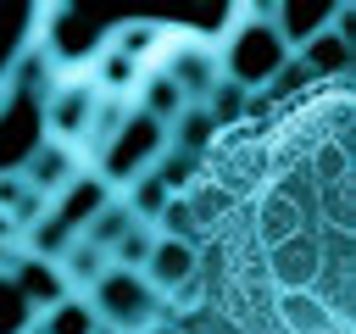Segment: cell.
Listing matches in <instances>:
<instances>
[{
    "mask_svg": "<svg viewBox=\"0 0 356 334\" xmlns=\"http://www.w3.org/2000/svg\"><path fill=\"white\" fill-rule=\"evenodd\" d=\"M56 273H61L67 295H78V301H83V295H89V289H95V284H100V278L111 273V256H106L100 245H89V239L78 234V239H72V245H67V250L56 256Z\"/></svg>",
    "mask_w": 356,
    "mask_h": 334,
    "instance_id": "obj_8",
    "label": "cell"
},
{
    "mask_svg": "<svg viewBox=\"0 0 356 334\" xmlns=\"http://www.w3.org/2000/svg\"><path fill=\"white\" fill-rule=\"evenodd\" d=\"M83 167H89V161H83L78 150H67V145H50V139H39V145H33L28 156H22V167H17V173L28 178V189H33L39 200H56V195H61V189H67V184H72L78 173H83Z\"/></svg>",
    "mask_w": 356,
    "mask_h": 334,
    "instance_id": "obj_7",
    "label": "cell"
},
{
    "mask_svg": "<svg viewBox=\"0 0 356 334\" xmlns=\"http://www.w3.org/2000/svg\"><path fill=\"white\" fill-rule=\"evenodd\" d=\"M150 245H156V228H150V223H134V228L111 245V267L139 273V267H145V256H150Z\"/></svg>",
    "mask_w": 356,
    "mask_h": 334,
    "instance_id": "obj_14",
    "label": "cell"
},
{
    "mask_svg": "<svg viewBox=\"0 0 356 334\" xmlns=\"http://www.w3.org/2000/svg\"><path fill=\"white\" fill-rule=\"evenodd\" d=\"M245 206L206 212L211 301L239 334H350V89L323 78L284 106L261 139ZM184 195L228 206L211 184Z\"/></svg>",
    "mask_w": 356,
    "mask_h": 334,
    "instance_id": "obj_1",
    "label": "cell"
},
{
    "mask_svg": "<svg viewBox=\"0 0 356 334\" xmlns=\"http://www.w3.org/2000/svg\"><path fill=\"white\" fill-rule=\"evenodd\" d=\"M134 223H139V217H134V212L122 206V195H111V200H106V206H100V212L89 217V228H83V239H89V245H100V250L111 256V245H117V239H122V234H128Z\"/></svg>",
    "mask_w": 356,
    "mask_h": 334,
    "instance_id": "obj_10",
    "label": "cell"
},
{
    "mask_svg": "<svg viewBox=\"0 0 356 334\" xmlns=\"http://www.w3.org/2000/svg\"><path fill=\"white\" fill-rule=\"evenodd\" d=\"M95 106H100V89L89 84V72H78V78H56V84L44 89V106H39V117H44V139H50V145H67V150L83 156L89 128H95Z\"/></svg>",
    "mask_w": 356,
    "mask_h": 334,
    "instance_id": "obj_5",
    "label": "cell"
},
{
    "mask_svg": "<svg viewBox=\"0 0 356 334\" xmlns=\"http://www.w3.org/2000/svg\"><path fill=\"white\" fill-rule=\"evenodd\" d=\"M83 301H89L95 323H106V328H117V334H145L150 323L167 317L161 301H156V289H150L139 273H128V267H111Z\"/></svg>",
    "mask_w": 356,
    "mask_h": 334,
    "instance_id": "obj_4",
    "label": "cell"
},
{
    "mask_svg": "<svg viewBox=\"0 0 356 334\" xmlns=\"http://www.w3.org/2000/svg\"><path fill=\"white\" fill-rule=\"evenodd\" d=\"M0 334H39V312L22 301L11 273H0Z\"/></svg>",
    "mask_w": 356,
    "mask_h": 334,
    "instance_id": "obj_12",
    "label": "cell"
},
{
    "mask_svg": "<svg viewBox=\"0 0 356 334\" xmlns=\"http://www.w3.org/2000/svg\"><path fill=\"white\" fill-rule=\"evenodd\" d=\"M145 334H184V328H178V323H172V317H161V323H150V328H145Z\"/></svg>",
    "mask_w": 356,
    "mask_h": 334,
    "instance_id": "obj_15",
    "label": "cell"
},
{
    "mask_svg": "<svg viewBox=\"0 0 356 334\" xmlns=\"http://www.w3.org/2000/svg\"><path fill=\"white\" fill-rule=\"evenodd\" d=\"M245 106H250V95L239 89V84H217L211 95H206V117H211V128L222 134V128H234V122H245Z\"/></svg>",
    "mask_w": 356,
    "mask_h": 334,
    "instance_id": "obj_13",
    "label": "cell"
},
{
    "mask_svg": "<svg viewBox=\"0 0 356 334\" xmlns=\"http://www.w3.org/2000/svg\"><path fill=\"white\" fill-rule=\"evenodd\" d=\"M206 273V256L195 250V239H172V234H156V245H150V256H145V267H139V278L156 289V301L161 295H178L184 284H195Z\"/></svg>",
    "mask_w": 356,
    "mask_h": 334,
    "instance_id": "obj_6",
    "label": "cell"
},
{
    "mask_svg": "<svg viewBox=\"0 0 356 334\" xmlns=\"http://www.w3.org/2000/svg\"><path fill=\"white\" fill-rule=\"evenodd\" d=\"M11 278H17L22 301H28L39 317H44L50 306H61V301H67V284H61L56 262H44V256H17V262H11Z\"/></svg>",
    "mask_w": 356,
    "mask_h": 334,
    "instance_id": "obj_9",
    "label": "cell"
},
{
    "mask_svg": "<svg viewBox=\"0 0 356 334\" xmlns=\"http://www.w3.org/2000/svg\"><path fill=\"white\" fill-rule=\"evenodd\" d=\"M289 61L278 28H273V6H234V28L217 33V67L228 84H239L245 95H256L261 84H273V72Z\"/></svg>",
    "mask_w": 356,
    "mask_h": 334,
    "instance_id": "obj_2",
    "label": "cell"
},
{
    "mask_svg": "<svg viewBox=\"0 0 356 334\" xmlns=\"http://www.w3.org/2000/svg\"><path fill=\"white\" fill-rule=\"evenodd\" d=\"M167 128L161 122H150V117H139V111H128V122L111 134V145L89 161L100 178H106V189L111 195H122L134 178H145V173H156V161L167 156Z\"/></svg>",
    "mask_w": 356,
    "mask_h": 334,
    "instance_id": "obj_3",
    "label": "cell"
},
{
    "mask_svg": "<svg viewBox=\"0 0 356 334\" xmlns=\"http://www.w3.org/2000/svg\"><path fill=\"white\" fill-rule=\"evenodd\" d=\"M39 334H100V323H95V312H89V301H78V295H67L61 306H50V312L39 317Z\"/></svg>",
    "mask_w": 356,
    "mask_h": 334,
    "instance_id": "obj_11",
    "label": "cell"
}]
</instances>
